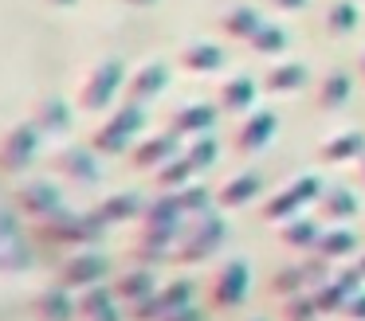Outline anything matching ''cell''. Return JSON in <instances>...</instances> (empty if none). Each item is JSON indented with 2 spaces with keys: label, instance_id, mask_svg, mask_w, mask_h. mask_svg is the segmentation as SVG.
<instances>
[{
  "label": "cell",
  "instance_id": "1",
  "mask_svg": "<svg viewBox=\"0 0 365 321\" xmlns=\"http://www.w3.org/2000/svg\"><path fill=\"white\" fill-rule=\"evenodd\" d=\"M142 130H145L142 106H138V102H122V106H114L110 117L95 130L91 145H95V153H126V149L142 137Z\"/></svg>",
  "mask_w": 365,
  "mask_h": 321
},
{
  "label": "cell",
  "instance_id": "2",
  "mask_svg": "<svg viewBox=\"0 0 365 321\" xmlns=\"http://www.w3.org/2000/svg\"><path fill=\"white\" fill-rule=\"evenodd\" d=\"M126 78H130V75H126V63H122V59H103V63H95V67L83 75L75 102H79L83 110H106L122 90H126Z\"/></svg>",
  "mask_w": 365,
  "mask_h": 321
},
{
  "label": "cell",
  "instance_id": "3",
  "mask_svg": "<svg viewBox=\"0 0 365 321\" xmlns=\"http://www.w3.org/2000/svg\"><path fill=\"white\" fill-rule=\"evenodd\" d=\"M181 196H161V200L145 204L142 211V243L145 247H169V239H173L177 231H181Z\"/></svg>",
  "mask_w": 365,
  "mask_h": 321
},
{
  "label": "cell",
  "instance_id": "4",
  "mask_svg": "<svg viewBox=\"0 0 365 321\" xmlns=\"http://www.w3.org/2000/svg\"><path fill=\"white\" fill-rule=\"evenodd\" d=\"M40 137H43V133L36 130L32 122L12 125V130L0 137V172H20V169H28V164L36 161V153H40Z\"/></svg>",
  "mask_w": 365,
  "mask_h": 321
},
{
  "label": "cell",
  "instance_id": "5",
  "mask_svg": "<svg viewBox=\"0 0 365 321\" xmlns=\"http://www.w3.org/2000/svg\"><path fill=\"white\" fill-rule=\"evenodd\" d=\"M224 239H228V227H224V219L212 216V211H205V216L192 223L189 239L177 247V263H197V258H208L212 251L224 247Z\"/></svg>",
  "mask_w": 365,
  "mask_h": 321
},
{
  "label": "cell",
  "instance_id": "6",
  "mask_svg": "<svg viewBox=\"0 0 365 321\" xmlns=\"http://www.w3.org/2000/svg\"><path fill=\"white\" fill-rule=\"evenodd\" d=\"M103 227L106 223H98V216H75V211H63V208L43 219V231L56 243H95L103 235Z\"/></svg>",
  "mask_w": 365,
  "mask_h": 321
},
{
  "label": "cell",
  "instance_id": "7",
  "mask_svg": "<svg viewBox=\"0 0 365 321\" xmlns=\"http://www.w3.org/2000/svg\"><path fill=\"white\" fill-rule=\"evenodd\" d=\"M318 192H322V180H318L314 172H307V177H299L294 184H287L279 196H271L263 211H267V219H279V223H287V219H294V211H299L302 204H310Z\"/></svg>",
  "mask_w": 365,
  "mask_h": 321
},
{
  "label": "cell",
  "instance_id": "8",
  "mask_svg": "<svg viewBox=\"0 0 365 321\" xmlns=\"http://www.w3.org/2000/svg\"><path fill=\"white\" fill-rule=\"evenodd\" d=\"M106 255H98V251H79V255H71L63 263V270H59V286L67 290H87V286H98V282L106 278Z\"/></svg>",
  "mask_w": 365,
  "mask_h": 321
},
{
  "label": "cell",
  "instance_id": "9",
  "mask_svg": "<svg viewBox=\"0 0 365 321\" xmlns=\"http://www.w3.org/2000/svg\"><path fill=\"white\" fill-rule=\"evenodd\" d=\"M165 86H169V63L150 59V63H142V67L126 78V102H138V106H142V102L158 98Z\"/></svg>",
  "mask_w": 365,
  "mask_h": 321
},
{
  "label": "cell",
  "instance_id": "10",
  "mask_svg": "<svg viewBox=\"0 0 365 321\" xmlns=\"http://www.w3.org/2000/svg\"><path fill=\"white\" fill-rule=\"evenodd\" d=\"M247 263L244 258H228V263L216 270V278H212V298H216V305H240L247 298Z\"/></svg>",
  "mask_w": 365,
  "mask_h": 321
},
{
  "label": "cell",
  "instance_id": "11",
  "mask_svg": "<svg viewBox=\"0 0 365 321\" xmlns=\"http://www.w3.org/2000/svg\"><path fill=\"white\" fill-rule=\"evenodd\" d=\"M28 122L40 133H67L71 130V102L59 98V94H43V98H36Z\"/></svg>",
  "mask_w": 365,
  "mask_h": 321
},
{
  "label": "cell",
  "instance_id": "12",
  "mask_svg": "<svg viewBox=\"0 0 365 321\" xmlns=\"http://www.w3.org/2000/svg\"><path fill=\"white\" fill-rule=\"evenodd\" d=\"M36 321H75L79 317V302L67 286H48L43 294H36L32 302Z\"/></svg>",
  "mask_w": 365,
  "mask_h": 321
},
{
  "label": "cell",
  "instance_id": "13",
  "mask_svg": "<svg viewBox=\"0 0 365 321\" xmlns=\"http://www.w3.org/2000/svg\"><path fill=\"white\" fill-rule=\"evenodd\" d=\"M177 137L181 133H153V137H142L134 149V169H165L177 153Z\"/></svg>",
  "mask_w": 365,
  "mask_h": 321
},
{
  "label": "cell",
  "instance_id": "14",
  "mask_svg": "<svg viewBox=\"0 0 365 321\" xmlns=\"http://www.w3.org/2000/svg\"><path fill=\"white\" fill-rule=\"evenodd\" d=\"M275 125H279V117L271 114V110H255V114L247 117L244 125H240V133H236V149H240L244 157L259 153V149L267 145L271 137H275Z\"/></svg>",
  "mask_w": 365,
  "mask_h": 321
},
{
  "label": "cell",
  "instance_id": "15",
  "mask_svg": "<svg viewBox=\"0 0 365 321\" xmlns=\"http://www.w3.org/2000/svg\"><path fill=\"white\" fill-rule=\"evenodd\" d=\"M16 204L20 211H28L32 219H48L59 211V188L56 184H43V180H32L16 192Z\"/></svg>",
  "mask_w": 365,
  "mask_h": 321
},
{
  "label": "cell",
  "instance_id": "16",
  "mask_svg": "<svg viewBox=\"0 0 365 321\" xmlns=\"http://www.w3.org/2000/svg\"><path fill=\"white\" fill-rule=\"evenodd\" d=\"M259 192H263L259 172L247 169V172H236V177L224 180L220 192H216V204H224V208H244V204H252Z\"/></svg>",
  "mask_w": 365,
  "mask_h": 321
},
{
  "label": "cell",
  "instance_id": "17",
  "mask_svg": "<svg viewBox=\"0 0 365 321\" xmlns=\"http://www.w3.org/2000/svg\"><path fill=\"white\" fill-rule=\"evenodd\" d=\"M56 169L63 172L67 180H75V184H98V177H103L98 161L87 149H63V153L56 157Z\"/></svg>",
  "mask_w": 365,
  "mask_h": 321
},
{
  "label": "cell",
  "instance_id": "18",
  "mask_svg": "<svg viewBox=\"0 0 365 321\" xmlns=\"http://www.w3.org/2000/svg\"><path fill=\"white\" fill-rule=\"evenodd\" d=\"M181 63L185 70H192V75H208V70H220L224 67V47L212 43V39H197V43L181 47Z\"/></svg>",
  "mask_w": 365,
  "mask_h": 321
},
{
  "label": "cell",
  "instance_id": "19",
  "mask_svg": "<svg viewBox=\"0 0 365 321\" xmlns=\"http://www.w3.org/2000/svg\"><path fill=\"white\" fill-rule=\"evenodd\" d=\"M220 28H224V36L247 39V43H252V36L263 28V16L255 12V8H247V4H236V8H228V12L220 16Z\"/></svg>",
  "mask_w": 365,
  "mask_h": 321
},
{
  "label": "cell",
  "instance_id": "20",
  "mask_svg": "<svg viewBox=\"0 0 365 321\" xmlns=\"http://www.w3.org/2000/svg\"><path fill=\"white\" fill-rule=\"evenodd\" d=\"M28 266H32V251L16 239V227H0V274H20Z\"/></svg>",
  "mask_w": 365,
  "mask_h": 321
},
{
  "label": "cell",
  "instance_id": "21",
  "mask_svg": "<svg viewBox=\"0 0 365 321\" xmlns=\"http://www.w3.org/2000/svg\"><path fill=\"white\" fill-rule=\"evenodd\" d=\"M114 298H122V302H145V298L153 294V270L150 266H142V270H126L118 274V282H114Z\"/></svg>",
  "mask_w": 365,
  "mask_h": 321
},
{
  "label": "cell",
  "instance_id": "22",
  "mask_svg": "<svg viewBox=\"0 0 365 321\" xmlns=\"http://www.w3.org/2000/svg\"><path fill=\"white\" fill-rule=\"evenodd\" d=\"M212 125H216V106H205V102L181 106L173 114V133H208Z\"/></svg>",
  "mask_w": 365,
  "mask_h": 321
},
{
  "label": "cell",
  "instance_id": "23",
  "mask_svg": "<svg viewBox=\"0 0 365 321\" xmlns=\"http://www.w3.org/2000/svg\"><path fill=\"white\" fill-rule=\"evenodd\" d=\"M349 90H354V78H349V70H326V78L318 83V106H322V110L346 106Z\"/></svg>",
  "mask_w": 365,
  "mask_h": 321
},
{
  "label": "cell",
  "instance_id": "24",
  "mask_svg": "<svg viewBox=\"0 0 365 321\" xmlns=\"http://www.w3.org/2000/svg\"><path fill=\"white\" fill-rule=\"evenodd\" d=\"M138 211H145L142 196L138 192H114L110 200L98 208V223H126V219H134Z\"/></svg>",
  "mask_w": 365,
  "mask_h": 321
},
{
  "label": "cell",
  "instance_id": "25",
  "mask_svg": "<svg viewBox=\"0 0 365 321\" xmlns=\"http://www.w3.org/2000/svg\"><path fill=\"white\" fill-rule=\"evenodd\" d=\"M322 211H326V223L330 227H346V219L357 216V196L349 188H330L322 196Z\"/></svg>",
  "mask_w": 365,
  "mask_h": 321
},
{
  "label": "cell",
  "instance_id": "26",
  "mask_svg": "<svg viewBox=\"0 0 365 321\" xmlns=\"http://www.w3.org/2000/svg\"><path fill=\"white\" fill-rule=\"evenodd\" d=\"M357 157H365V137L361 133H338V137H330L322 145V161H334V164H346V161H357Z\"/></svg>",
  "mask_w": 365,
  "mask_h": 321
},
{
  "label": "cell",
  "instance_id": "27",
  "mask_svg": "<svg viewBox=\"0 0 365 321\" xmlns=\"http://www.w3.org/2000/svg\"><path fill=\"white\" fill-rule=\"evenodd\" d=\"M302 83H307V67H302V63H283V67H271L267 75H263V90L267 94H287Z\"/></svg>",
  "mask_w": 365,
  "mask_h": 321
},
{
  "label": "cell",
  "instance_id": "28",
  "mask_svg": "<svg viewBox=\"0 0 365 321\" xmlns=\"http://www.w3.org/2000/svg\"><path fill=\"white\" fill-rule=\"evenodd\" d=\"M255 94H259V83L247 78V75H236L220 86V106L224 110H244V106H252Z\"/></svg>",
  "mask_w": 365,
  "mask_h": 321
},
{
  "label": "cell",
  "instance_id": "29",
  "mask_svg": "<svg viewBox=\"0 0 365 321\" xmlns=\"http://www.w3.org/2000/svg\"><path fill=\"white\" fill-rule=\"evenodd\" d=\"M252 47L259 55H283L287 47H291V36H287V28H279V23H267L263 20V28L252 36Z\"/></svg>",
  "mask_w": 365,
  "mask_h": 321
},
{
  "label": "cell",
  "instance_id": "30",
  "mask_svg": "<svg viewBox=\"0 0 365 321\" xmlns=\"http://www.w3.org/2000/svg\"><path fill=\"white\" fill-rule=\"evenodd\" d=\"M192 172H197V164L189 161V157H173V161L165 164V169H158V184H165L169 192L173 188H189V180H192Z\"/></svg>",
  "mask_w": 365,
  "mask_h": 321
},
{
  "label": "cell",
  "instance_id": "31",
  "mask_svg": "<svg viewBox=\"0 0 365 321\" xmlns=\"http://www.w3.org/2000/svg\"><path fill=\"white\" fill-rule=\"evenodd\" d=\"M318 223H310V219H287L283 223V243L287 247H314L318 243Z\"/></svg>",
  "mask_w": 365,
  "mask_h": 321
},
{
  "label": "cell",
  "instance_id": "32",
  "mask_svg": "<svg viewBox=\"0 0 365 321\" xmlns=\"http://www.w3.org/2000/svg\"><path fill=\"white\" fill-rule=\"evenodd\" d=\"M318 251L326 255H349L354 251V231H346V227H330L326 235H318Z\"/></svg>",
  "mask_w": 365,
  "mask_h": 321
},
{
  "label": "cell",
  "instance_id": "33",
  "mask_svg": "<svg viewBox=\"0 0 365 321\" xmlns=\"http://www.w3.org/2000/svg\"><path fill=\"white\" fill-rule=\"evenodd\" d=\"M310 286L307 266H287V270L275 274V294H302Z\"/></svg>",
  "mask_w": 365,
  "mask_h": 321
},
{
  "label": "cell",
  "instance_id": "34",
  "mask_svg": "<svg viewBox=\"0 0 365 321\" xmlns=\"http://www.w3.org/2000/svg\"><path fill=\"white\" fill-rule=\"evenodd\" d=\"M326 23H330V31L334 36H349V31L357 28V4H334L330 8V16H326Z\"/></svg>",
  "mask_w": 365,
  "mask_h": 321
},
{
  "label": "cell",
  "instance_id": "35",
  "mask_svg": "<svg viewBox=\"0 0 365 321\" xmlns=\"http://www.w3.org/2000/svg\"><path fill=\"white\" fill-rule=\"evenodd\" d=\"M287 321H314V313H318V302L314 298L307 294V290H302V294H294L291 302H287Z\"/></svg>",
  "mask_w": 365,
  "mask_h": 321
},
{
  "label": "cell",
  "instance_id": "36",
  "mask_svg": "<svg viewBox=\"0 0 365 321\" xmlns=\"http://www.w3.org/2000/svg\"><path fill=\"white\" fill-rule=\"evenodd\" d=\"M185 157H189V161L197 164V169H205V164H212V161H216V141H212V133H205V137H200V141H197V145H192Z\"/></svg>",
  "mask_w": 365,
  "mask_h": 321
},
{
  "label": "cell",
  "instance_id": "37",
  "mask_svg": "<svg viewBox=\"0 0 365 321\" xmlns=\"http://www.w3.org/2000/svg\"><path fill=\"white\" fill-rule=\"evenodd\" d=\"M177 196H181V208L185 211H208V204H212L208 188H197V184H189L185 192H177Z\"/></svg>",
  "mask_w": 365,
  "mask_h": 321
},
{
  "label": "cell",
  "instance_id": "38",
  "mask_svg": "<svg viewBox=\"0 0 365 321\" xmlns=\"http://www.w3.org/2000/svg\"><path fill=\"white\" fill-rule=\"evenodd\" d=\"M349 313H354V321H365V290H357L349 298Z\"/></svg>",
  "mask_w": 365,
  "mask_h": 321
},
{
  "label": "cell",
  "instance_id": "39",
  "mask_svg": "<svg viewBox=\"0 0 365 321\" xmlns=\"http://www.w3.org/2000/svg\"><path fill=\"white\" fill-rule=\"evenodd\" d=\"M165 321H205V313H200V310H192V305H185V310L169 313Z\"/></svg>",
  "mask_w": 365,
  "mask_h": 321
},
{
  "label": "cell",
  "instance_id": "40",
  "mask_svg": "<svg viewBox=\"0 0 365 321\" xmlns=\"http://www.w3.org/2000/svg\"><path fill=\"white\" fill-rule=\"evenodd\" d=\"M267 4H275V8H283V12H299V8H307L310 0H267Z\"/></svg>",
  "mask_w": 365,
  "mask_h": 321
},
{
  "label": "cell",
  "instance_id": "41",
  "mask_svg": "<svg viewBox=\"0 0 365 321\" xmlns=\"http://www.w3.org/2000/svg\"><path fill=\"white\" fill-rule=\"evenodd\" d=\"M91 321H122V317H118V310H114V305H110V310L95 313V317H91Z\"/></svg>",
  "mask_w": 365,
  "mask_h": 321
},
{
  "label": "cell",
  "instance_id": "42",
  "mask_svg": "<svg viewBox=\"0 0 365 321\" xmlns=\"http://www.w3.org/2000/svg\"><path fill=\"white\" fill-rule=\"evenodd\" d=\"M126 4H134V8H153L158 0H126Z\"/></svg>",
  "mask_w": 365,
  "mask_h": 321
},
{
  "label": "cell",
  "instance_id": "43",
  "mask_svg": "<svg viewBox=\"0 0 365 321\" xmlns=\"http://www.w3.org/2000/svg\"><path fill=\"white\" fill-rule=\"evenodd\" d=\"M48 4H56V8H71L75 0H48Z\"/></svg>",
  "mask_w": 365,
  "mask_h": 321
},
{
  "label": "cell",
  "instance_id": "44",
  "mask_svg": "<svg viewBox=\"0 0 365 321\" xmlns=\"http://www.w3.org/2000/svg\"><path fill=\"white\" fill-rule=\"evenodd\" d=\"M357 70H361V78H365V55H361V59H357Z\"/></svg>",
  "mask_w": 365,
  "mask_h": 321
},
{
  "label": "cell",
  "instance_id": "45",
  "mask_svg": "<svg viewBox=\"0 0 365 321\" xmlns=\"http://www.w3.org/2000/svg\"><path fill=\"white\" fill-rule=\"evenodd\" d=\"M357 270H361V274H365V258H361V263H357Z\"/></svg>",
  "mask_w": 365,
  "mask_h": 321
},
{
  "label": "cell",
  "instance_id": "46",
  "mask_svg": "<svg viewBox=\"0 0 365 321\" xmlns=\"http://www.w3.org/2000/svg\"><path fill=\"white\" fill-rule=\"evenodd\" d=\"M361 177H365V157H361Z\"/></svg>",
  "mask_w": 365,
  "mask_h": 321
},
{
  "label": "cell",
  "instance_id": "47",
  "mask_svg": "<svg viewBox=\"0 0 365 321\" xmlns=\"http://www.w3.org/2000/svg\"><path fill=\"white\" fill-rule=\"evenodd\" d=\"M255 321H263V317H255Z\"/></svg>",
  "mask_w": 365,
  "mask_h": 321
}]
</instances>
